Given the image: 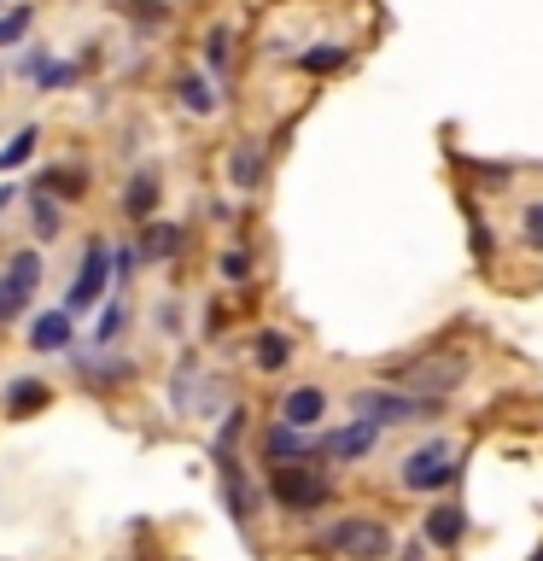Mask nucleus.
<instances>
[{
	"instance_id": "1",
	"label": "nucleus",
	"mask_w": 543,
	"mask_h": 561,
	"mask_svg": "<svg viewBox=\"0 0 543 561\" xmlns=\"http://www.w3.org/2000/svg\"><path fill=\"white\" fill-rule=\"evenodd\" d=\"M322 550L339 561H385L392 556V526H380L368 515H345L322 533Z\"/></svg>"
},
{
	"instance_id": "2",
	"label": "nucleus",
	"mask_w": 543,
	"mask_h": 561,
	"mask_svg": "<svg viewBox=\"0 0 543 561\" xmlns=\"http://www.w3.org/2000/svg\"><path fill=\"white\" fill-rule=\"evenodd\" d=\"M275 503L280 508H292V515H310V508H322L333 497V485H327V473L322 468H310V462H275Z\"/></svg>"
},
{
	"instance_id": "3",
	"label": "nucleus",
	"mask_w": 543,
	"mask_h": 561,
	"mask_svg": "<svg viewBox=\"0 0 543 561\" xmlns=\"http://www.w3.org/2000/svg\"><path fill=\"white\" fill-rule=\"evenodd\" d=\"M350 410L374 427H403V421H427L438 415V398H420V392H357Z\"/></svg>"
},
{
	"instance_id": "4",
	"label": "nucleus",
	"mask_w": 543,
	"mask_h": 561,
	"mask_svg": "<svg viewBox=\"0 0 543 561\" xmlns=\"http://www.w3.org/2000/svg\"><path fill=\"white\" fill-rule=\"evenodd\" d=\"M409 491H444L455 480V445L450 438H427L420 450L403 456V473H397Z\"/></svg>"
},
{
	"instance_id": "5",
	"label": "nucleus",
	"mask_w": 543,
	"mask_h": 561,
	"mask_svg": "<svg viewBox=\"0 0 543 561\" xmlns=\"http://www.w3.org/2000/svg\"><path fill=\"white\" fill-rule=\"evenodd\" d=\"M170 403H175L182 415L199 421V415H210V410L222 403V386L210 380V368H199V363H182V368L170 375Z\"/></svg>"
},
{
	"instance_id": "6",
	"label": "nucleus",
	"mask_w": 543,
	"mask_h": 561,
	"mask_svg": "<svg viewBox=\"0 0 543 561\" xmlns=\"http://www.w3.org/2000/svg\"><path fill=\"white\" fill-rule=\"evenodd\" d=\"M385 380L415 386L420 398H444V392H455V386L467 380V363L462 357H427V363H409V368H397V375H385Z\"/></svg>"
},
{
	"instance_id": "7",
	"label": "nucleus",
	"mask_w": 543,
	"mask_h": 561,
	"mask_svg": "<svg viewBox=\"0 0 543 561\" xmlns=\"http://www.w3.org/2000/svg\"><path fill=\"white\" fill-rule=\"evenodd\" d=\"M35 287H42V257L18 252L7 270H0V322H12V316L35 298Z\"/></svg>"
},
{
	"instance_id": "8",
	"label": "nucleus",
	"mask_w": 543,
	"mask_h": 561,
	"mask_svg": "<svg viewBox=\"0 0 543 561\" xmlns=\"http://www.w3.org/2000/svg\"><path fill=\"white\" fill-rule=\"evenodd\" d=\"M105 275H112V245H105V240H88L82 275H77V287H70V305H94V298L105 293Z\"/></svg>"
},
{
	"instance_id": "9",
	"label": "nucleus",
	"mask_w": 543,
	"mask_h": 561,
	"mask_svg": "<svg viewBox=\"0 0 543 561\" xmlns=\"http://www.w3.org/2000/svg\"><path fill=\"white\" fill-rule=\"evenodd\" d=\"M374 438H380L374 421H350V427H339V433L322 438V456H333V462H357V456L374 450Z\"/></svg>"
},
{
	"instance_id": "10",
	"label": "nucleus",
	"mask_w": 543,
	"mask_h": 561,
	"mask_svg": "<svg viewBox=\"0 0 543 561\" xmlns=\"http://www.w3.org/2000/svg\"><path fill=\"white\" fill-rule=\"evenodd\" d=\"M322 410H327V398L315 392V386H292L287 398H280V421H287V427H315V421H322Z\"/></svg>"
},
{
	"instance_id": "11",
	"label": "nucleus",
	"mask_w": 543,
	"mask_h": 561,
	"mask_svg": "<svg viewBox=\"0 0 543 561\" xmlns=\"http://www.w3.org/2000/svg\"><path fill=\"white\" fill-rule=\"evenodd\" d=\"M420 533H427V543H438V550H450V543H462V533H467V515L455 503H438L432 515H427V526H420Z\"/></svg>"
},
{
	"instance_id": "12",
	"label": "nucleus",
	"mask_w": 543,
	"mask_h": 561,
	"mask_svg": "<svg viewBox=\"0 0 543 561\" xmlns=\"http://www.w3.org/2000/svg\"><path fill=\"white\" fill-rule=\"evenodd\" d=\"M304 450H310V438H304V427H269V438H263V456L269 462H304Z\"/></svg>"
},
{
	"instance_id": "13",
	"label": "nucleus",
	"mask_w": 543,
	"mask_h": 561,
	"mask_svg": "<svg viewBox=\"0 0 543 561\" xmlns=\"http://www.w3.org/2000/svg\"><path fill=\"white\" fill-rule=\"evenodd\" d=\"M30 345H35V351H65V345H70V310H47V316H35Z\"/></svg>"
},
{
	"instance_id": "14",
	"label": "nucleus",
	"mask_w": 543,
	"mask_h": 561,
	"mask_svg": "<svg viewBox=\"0 0 543 561\" xmlns=\"http://www.w3.org/2000/svg\"><path fill=\"white\" fill-rule=\"evenodd\" d=\"M175 94H182V105H187L193 117L217 112V82H205V77H182V82H175Z\"/></svg>"
},
{
	"instance_id": "15",
	"label": "nucleus",
	"mask_w": 543,
	"mask_h": 561,
	"mask_svg": "<svg viewBox=\"0 0 543 561\" xmlns=\"http://www.w3.org/2000/svg\"><path fill=\"white\" fill-rule=\"evenodd\" d=\"M152 205H158V175L140 170L129 182V193H123V210H129V217H152Z\"/></svg>"
},
{
	"instance_id": "16",
	"label": "nucleus",
	"mask_w": 543,
	"mask_h": 561,
	"mask_svg": "<svg viewBox=\"0 0 543 561\" xmlns=\"http://www.w3.org/2000/svg\"><path fill=\"white\" fill-rule=\"evenodd\" d=\"M42 403H47V386H42V380H18L12 392H7V410H12V415H35Z\"/></svg>"
},
{
	"instance_id": "17",
	"label": "nucleus",
	"mask_w": 543,
	"mask_h": 561,
	"mask_svg": "<svg viewBox=\"0 0 543 561\" xmlns=\"http://www.w3.org/2000/svg\"><path fill=\"white\" fill-rule=\"evenodd\" d=\"M35 187L53 193V199H82V170H47Z\"/></svg>"
},
{
	"instance_id": "18",
	"label": "nucleus",
	"mask_w": 543,
	"mask_h": 561,
	"mask_svg": "<svg viewBox=\"0 0 543 561\" xmlns=\"http://www.w3.org/2000/svg\"><path fill=\"white\" fill-rule=\"evenodd\" d=\"M140 245H147V257H175V252H182V228H170V222H152V228H147V240H140Z\"/></svg>"
},
{
	"instance_id": "19",
	"label": "nucleus",
	"mask_w": 543,
	"mask_h": 561,
	"mask_svg": "<svg viewBox=\"0 0 543 561\" xmlns=\"http://www.w3.org/2000/svg\"><path fill=\"white\" fill-rule=\"evenodd\" d=\"M30 217H35V234H42V240H53V234H59V205H53V193H42V187H35V199H30Z\"/></svg>"
},
{
	"instance_id": "20",
	"label": "nucleus",
	"mask_w": 543,
	"mask_h": 561,
	"mask_svg": "<svg viewBox=\"0 0 543 561\" xmlns=\"http://www.w3.org/2000/svg\"><path fill=\"white\" fill-rule=\"evenodd\" d=\"M228 170H234V187H257V175H263V152L252 147V140H245V147L234 152V164H228Z\"/></svg>"
},
{
	"instance_id": "21",
	"label": "nucleus",
	"mask_w": 543,
	"mask_h": 561,
	"mask_svg": "<svg viewBox=\"0 0 543 561\" xmlns=\"http://www.w3.org/2000/svg\"><path fill=\"white\" fill-rule=\"evenodd\" d=\"M287 357H292V345H287V333H263L257 340V368H287Z\"/></svg>"
},
{
	"instance_id": "22",
	"label": "nucleus",
	"mask_w": 543,
	"mask_h": 561,
	"mask_svg": "<svg viewBox=\"0 0 543 561\" xmlns=\"http://www.w3.org/2000/svg\"><path fill=\"white\" fill-rule=\"evenodd\" d=\"M345 59H350L345 47L322 42V47H310V53H304V70H315V77H327V70H345Z\"/></svg>"
},
{
	"instance_id": "23",
	"label": "nucleus",
	"mask_w": 543,
	"mask_h": 561,
	"mask_svg": "<svg viewBox=\"0 0 543 561\" xmlns=\"http://www.w3.org/2000/svg\"><path fill=\"white\" fill-rule=\"evenodd\" d=\"M35 140H42L35 129H18V135L7 140V147H0V170H18V164H24V158L35 152Z\"/></svg>"
},
{
	"instance_id": "24",
	"label": "nucleus",
	"mask_w": 543,
	"mask_h": 561,
	"mask_svg": "<svg viewBox=\"0 0 543 561\" xmlns=\"http://www.w3.org/2000/svg\"><path fill=\"white\" fill-rule=\"evenodd\" d=\"M117 333H123V305H105L100 310V328H94V345H112Z\"/></svg>"
},
{
	"instance_id": "25",
	"label": "nucleus",
	"mask_w": 543,
	"mask_h": 561,
	"mask_svg": "<svg viewBox=\"0 0 543 561\" xmlns=\"http://www.w3.org/2000/svg\"><path fill=\"white\" fill-rule=\"evenodd\" d=\"M24 30H30V7H18V12H7V18H0V42H18Z\"/></svg>"
},
{
	"instance_id": "26",
	"label": "nucleus",
	"mask_w": 543,
	"mask_h": 561,
	"mask_svg": "<svg viewBox=\"0 0 543 561\" xmlns=\"http://www.w3.org/2000/svg\"><path fill=\"white\" fill-rule=\"evenodd\" d=\"M205 53H210V70H222V65H228V30H210Z\"/></svg>"
},
{
	"instance_id": "27",
	"label": "nucleus",
	"mask_w": 543,
	"mask_h": 561,
	"mask_svg": "<svg viewBox=\"0 0 543 561\" xmlns=\"http://www.w3.org/2000/svg\"><path fill=\"white\" fill-rule=\"evenodd\" d=\"M525 245H538V252H543V205L525 210Z\"/></svg>"
},
{
	"instance_id": "28",
	"label": "nucleus",
	"mask_w": 543,
	"mask_h": 561,
	"mask_svg": "<svg viewBox=\"0 0 543 561\" xmlns=\"http://www.w3.org/2000/svg\"><path fill=\"white\" fill-rule=\"evenodd\" d=\"M245 270H252V263H245V252H228V257H222V275H228V280H245Z\"/></svg>"
},
{
	"instance_id": "29",
	"label": "nucleus",
	"mask_w": 543,
	"mask_h": 561,
	"mask_svg": "<svg viewBox=\"0 0 543 561\" xmlns=\"http://www.w3.org/2000/svg\"><path fill=\"white\" fill-rule=\"evenodd\" d=\"M403 561H427V550H420V543H409V550H403Z\"/></svg>"
},
{
	"instance_id": "30",
	"label": "nucleus",
	"mask_w": 543,
	"mask_h": 561,
	"mask_svg": "<svg viewBox=\"0 0 543 561\" xmlns=\"http://www.w3.org/2000/svg\"><path fill=\"white\" fill-rule=\"evenodd\" d=\"M532 561H543V550H538V556H532Z\"/></svg>"
}]
</instances>
